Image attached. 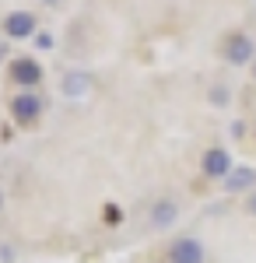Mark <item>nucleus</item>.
<instances>
[{
    "label": "nucleus",
    "mask_w": 256,
    "mask_h": 263,
    "mask_svg": "<svg viewBox=\"0 0 256 263\" xmlns=\"http://www.w3.org/2000/svg\"><path fill=\"white\" fill-rule=\"evenodd\" d=\"M225 60L235 63V67L256 60V57H253V39H249V35H242V32H232V35L225 39Z\"/></svg>",
    "instance_id": "1"
},
{
    "label": "nucleus",
    "mask_w": 256,
    "mask_h": 263,
    "mask_svg": "<svg viewBox=\"0 0 256 263\" xmlns=\"http://www.w3.org/2000/svg\"><path fill=\"white\" fill-rule=\"evenodd\" d=\"M0 211H4V193H0Z\"/></svg>",
    "instance_id": "11"
},
{
    "label": "nucleus",
    "mask_w": 256,
    "mask_h": 263,
    "mask_svg": "<svg viewBox=\"0 0 256 263\" xmlns=\"http://www.w3.org/2000/svg\"><path fill=\"white\" fill-rule=\"evenodd\" d=\"M11 116H14L18 123H35L42 116V99H39V95H32V91L14 95V102H11Z\"/></svg>",
    "instance_id": "2"
},
{
    "label": "nucleus",
    "mask_w": 256,
    "mask_h": 263,
    "mask_svg": "<svg viewBox=\"0 0 256 263\" xmlns=\"http://www.w3.org/2000/svg\"><path fill=\"white\" fill-rule=\"evenodd\" d=\"M253 78H256V63H253Z\"/></svg>",
    "instance_id": "12"
},
{
    "label": "nucleus",
    "mask_w": 256,
    "mask_h": 263,
    "mask_svg": "<svg viewBox=\"0 0 256 263\" xmlns=\"http://www.w3.org/2000/svg\"><path fill=\"white\" fill-rule=\"evenodd\" d=\"M253 182H256L253 168H232L228 179H225V190H228V193H242V190H249Z\"/></svg>",
    "instance_id": "8"
},
{
    "label": "nucleus",
    "mask_w": 256,
    "mask_h": 263,
    "mask_svg": "<svg viewBox=\"0 0 256 263\" xmlns=\"http://www.w3.org/2000/svg\"><path fill=\"white\" fill-rule=\"evenodd\" d=\"M49 4H57V0H49Z\"/></svg>",
    "instance_id": "13"
},
{
    "label": "nucleus",
    "mask_w": 256,
    "mask_h": 263,
    "mask_svg": "<svg viewBox=\"0 0 256 263\" xmlns=\"http://www.w3.org/2000/svg\"><path fill=\"white\" fill-rule=\"evenodd\" d=\"M88 88H92V78H88V74H67V78H63V91H67L70 99H81Z\"/></svg>",
    "instance_id": "9"
},
{
    "label": "nucleus",
    "mask_w": 256,
    "mask_h": 263,
    "mask_svg": "<svg viewBox=\"0 0 256 263\" xmlns=\"http://www.w3.org/2000/svg\"><path fill=\"white\" fill-rule=\"evenodd\" d=\"M179 207L172 200H155V207H151V224L155 228H169V224L176 221Z\"/></svg>",
    "instance_id": "7"
},
{
    "label": "nucleus",
    "mask_w": 256,
    "mask_h": 263,
    "mask_svg": "<svg viewBox=\"0 0 256 263\" xmlns=\"http://www.w3.org/2000/svg\"><path fill=\"white\" fill-rule=\"evenodd\" d=\"M246 211H249V214L256 218V193H249V200H246Z\"/></svg>",
    "instance_id": "10"
},
{
    "label": "nucleus",
    "mask_w": 256,
    "mask_h": 263,
    "mask_svg": "<svg viewBox=\"0 0 256 263\" xmlns=\"http://www.w3.org/2000/svg\"><path fill=\"white\" fill-rule=\"evenodd\" d=\"M11 78L21 84V88H35L42 81V67L39 60H32V57H21V60L11 63Z\"/></svg>",
    "instance_id": "4"
},
{
    "label": "nucleus",
    "mask_w": 256,
    "mask_h": 263,
    "mask_svg": "<svg viewBox=\"0 0 256 263\" xmlns=\"http://www.w3.org/2000/svg\"><path fill=\"white\" fill-rule=\"evenodd\" d=\"M228 172H232V158H228L225 147L204 151V176H211V179H228Z\"/></svg>",
    "instance_id": "5"
},
{
    "label": "nucleus",
    "mask_w": 256,
    "mask_h": 263,
    "mask_svg": "<svg viewBox=\"0 0 256 263\" xmlns=\"http://www.w3.org/2000/svg\"><path fill=\"white\" fill-rule=\"evenodd\" d=\"M169 263H204V246L197 239H176L169 246Z\"/></svg>",
    "instance_id": "3"
},
{
    "label": "nucleus",
    "mask_w": 256,
    "mask_h": 263,
    "mask_svg": "<svg viewBox=\"0 0 256 263\" xmlns=\"http://www.w3.org/2000/svg\"><path fill=\"white\" fill-rule=\"evenodd\" d=\"M4 32H7L11 39H28V35L35 32V14H28V11L7 14V18H4Z\"/></svg>",
    "instance_id": "6"
}]
</instances>
